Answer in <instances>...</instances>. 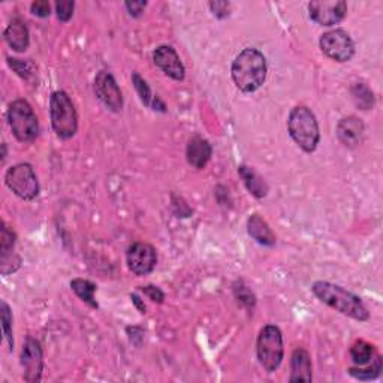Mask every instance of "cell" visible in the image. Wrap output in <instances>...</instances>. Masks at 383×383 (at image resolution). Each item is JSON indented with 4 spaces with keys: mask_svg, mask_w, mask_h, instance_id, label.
I'll use <instances>...</instances> for the list:
<instances>
[{
    "mask_svg": "<svg viewBox=\"0 0 383 383\" xmlns=\"http://www.w3.org/2000/svg\"><path fill=\"white\" fill-rule=\"evenodd\" d=\"M8 63L24 80H31L33 75V65L31 62H23L20 58H8Z\"/></svg>",
    "mask_w": 383,
    "mask_h": 383,
    "instance_id": "83f0119b",
    "label": "cell"
},
{
    "mask_svg": "<svg viewBox=\"0 0 383 383\" xmlns=\"http://www.w3.org/2000/svg\"><path fill=\"white\" fill-rule=\"evenodd\" d=\"M364 123L355 115L345 117L337 126V137L340 142L349 149H355L364 140Z\"/></svg>",
    "mask_w": 383,
    "mask_h": 383,
    "instance_id": "5bb4252c",
    "label": "cell"
},
{
    "mask_svg": "<svg viewBox=\"0 0 383 383\" xmlns=\"http://www.w3.org/2000/svg\"><path fill=\"white\" fill-rule=\"evenodd\" d=\"M140 290L144 293V295L149 297L153 303H157V304H162L165 301V293L162 292L157 286H153V285H147V286H141Z\"/></svg>",
    "mask_w": 383,
    "mask_h": 383,
    "instance_id": "f546056e",
    "label": "cell"
},
{
    "mask_svg": "<svg viewBox=\"0 0 383 383\" xmlns=\"http://www.w3.org/2000/svg\"><path fill=\"white\" fill-rule=\"evenodd\" d=\"M312 290L323 304L330 305L342 315L360 322H367L370 319V313H368L361 298L342 286L330 282H315Z\"/></svg>",
    "mask_w": 383,
    "mask_h": 383,
    "instance_id": "7a4b0ae2",
    "label": "cell"
},
{
    "mask_svg": "<svg viewBox=\"0 0 383 383\" xmlns=\"http://www.w3.org/2000/svg\"><path fill=\"white\" fill-rule=\"evenodd\" d=\"M376 349L373 345L358 340L350 347V358L357 365H367L376 358Z\"/></svg>",
    "mask_w": 383,
    "mask_h": 383,
    "instance_id": "603a6c76",
    "label": "cell"
},
{
    "mask_svg": "<svg viewBox=\"0 0 383 383\" xmlns=\"http://www.w3.org/2000/svg\"><path fill=\"white\" fill-rule=\"evenodd\" d=\"M210 9L213 12V16L216 19H226L229 16V11H231V5L228 2H211L210 5Z\"/></svg>",
    "mask_w": 383,
    "mask_h": 383,
    "instance_id": "1f68e13d",
    "label": "cell"
},
{
    "mask_svg": "<svg viewBox=\"0 0 383 383\" xmlns=\"http://www.w3.org/2000/svg\"><path fill=\"white\" fill-rule=\"evenodd\" d=\"M234 295L241 307L247 308V310H253L256 305V297L243 282H237L234 285Z\"/></svg>",
    "mask_w": 383,
    "mask_h": 383,
    "instance_id": "d4e9b609",
    "label": "cell"
},
{
    "mask_svg": "<svg viewBox=\"0 0 383 383\" xmlns=\"http://www.w3.org/2000/svg\"><path fill=\"white\" fill-rule=\"evenodd\" d=\"M6 186L24 201H33L39 195V183L33 168L28 164H19L8 169Z\"/></svg>",
    "mask_w": 383,
    "mask_h": 383,
    "instance_id": "52a82bcc",
    "label": "cell"
},
{
    "mask_svg": "<svg viewBox=\"0 0 383 383\" xmlns=\"http://www.w3.org/2000/svg\"><path fill=\"white\" fill-rule=\"evenodd\" d=\"M31 9L33 16L39 19H47L51 14V5L47 2V0H36V2L32 4Z\"/></svg>",
    "mask_w": 383,
    "mask_h": 383,
    "instance_id": "4dcf8cb0",
    "label": "cell"
},
{
    "mask_svg": "<svg viewBox=\"0 0 383 383\" xmlns=\"http://www.w3.org/2000/svg\"><path fill=\"white\" fill-rule=\"evenodd\" d=\"M21 367L24 370V380L28 383H38L42 379L43 355L39 342L28 337L21 352Z\"/></svg>",
    "mask_w": 383,
    "mask_h": 383,
    "instance_id": "7c38bea8",
    "label": "cell"
},
{
    "mask_svg": "<svg viewBox=\"0 0 383 383\" xmlns=\"http://www.w3.org/2000/svg\"><path fill=\"white\" fill-rule=\"evenodd\" d=\"M350 92H352L353 100H355V104L361 110H373V107L376 104V99H374L372 88L368 87L365 83H355L352 85Z\"/></svg>",
    "mask_w": 383,
    "mask_h": 383,
    "instance_id": "cb8c5ba5",
    "label": "cell"
},
{
    "mask_svg": "<svg viewBox=\"0 0 383 383\" xmlns=\"http://www.w3.org/2000/svg\"><path fill=\"white\" fill-rule=\"evenodd\" d=\"M73 8H75V4L70 2V0H61V2H56L57 19L63 23H68L73 16Z\"/></svg>",
    "mask_w": 383,
    "mask_h": 383,
    "instance_id": "f1b7e54d",
    "label": "cell"
},
{
    "mask_svg": "<svg viewBox=\"0 0 383 383\" xmlns=\"http://www.w3.org/2000/svg\"><path fill=\"white\" fill-rule=\"evenodd\" d=\"M125 6L132 17H140L147 6V2H126Z\"/></svg>",
    "mask_w": 383,
    "mask_h": 383,
    "instance_id": "d6a6232c",
    "label": "cell"
},
{
    "mask_svg": "<svg viewBox=\"0 0 383 383\" xmlns=\"http://www.w3.org/2000/svg\"><path fill=\"white\" fill-rule=\"evenodd\" d=\"M258 360L268 373H274L283 361V335L274 325L263 327L258 335Z\"/></svg>",
    "mask_w": 383,
    "mask_h": 383,
    "instance_id": "8992f818",
    "label": "cell"
},
{
    "mask_svg": "<svg viewBox=\"0 0 383 383\" xmlns=\"http://www.w3.org/2000/svg\"><path fill=\"white\" fill-rule=\"evenodd\" d=\"M247 232L256 243L265 247H273L276 244V235L270 225L259 214L250 216L247 220Z\"/></svg>",
    "mask_w": 383,
    "mask_h": 383,
    "instance_id": "ac0fdd59",
    "label": "cell"
},
{
    "mask_svg": "<svg viewBox=\"0 0 383 383\" xmlns=\"http://www.w3.org/2000/svg\"><path fill=\"white\" fill-rule=\"evenodd\" d=\"M232 80L243 93H253L267 80V61L256 48L243 50L232 63Z\"/></svg>",
    "mask_w": 383,
    "mask_h": 383,
    "instance_id": "6da1fadb",
    "label": "cell"
},
{
    "mask_svg": "<svg viewBox=\"0 0 383 383\" xmlns=\"http://www.w3.org/2000/svg\"><path fill=\"white\" fill-rule=\"evenodd\" d=\"M290 138L305 153H313L320 140L319 125L315 114L307 107H295L288 119Z\"/></svg>",
    "mask_w": 383,
    "mask_h": 383,
    "instance_id": "3957f363",
    "label": "cell"
},
{
    "mask_svg": "<svg viewBox=\"0 0 383 383\" xmlns=\"http://www.w3.org/2000/svg\"><path fill=\"white\" fill-rule=\"evenodd\" d=\"M290 382H312V360L305 349H295L290 360Z\"/></svg>",
    "mask_w": 383,
    "mask_h": 383,
    "instance_id": "2e32d148",
    "label": "cell"
},
{
    "mask_svg": "<svg viewBox=\"0 0 383 383\" xmlns=\"http://www.w3.org/2000/svg\"><path fill=\"white\" fill-rule=\"evenodd\" d=\"M127 267L135 276L150 274L156 263L157 255L153 246L147 243H134L127 248Z\"/></svg>",
    "mask_w": 383,
    "mask_h": 383,
    "instance_id": "8fae6325",
    "label": "cell"
},
{
    "mask_svg": "<svg viewBox=\"0 0 383 383\" xmlns=\"http://www.w3.org/2000/svg\"><path fill=\"white\" fill-rule=\"evenodd\" d=\"M238 174L243 179L247 190L252 194L255 198L261 199L268 195V184L265 182L262 177L253 169L247 165L238 167Z\"/></svg>",
    "mask_w": 383,
    "mask_h": 383,
    "instance_id": "d6986e66",
    "label": "cell"
},
{
    "mask_svg": "<svg viewBox=\"0 0 383 383\" xmlns=\"http://www.w3.org/2000/svg\"><path fill=\"white\" fill-rule=\"evenodd\" d=\"M130 300H132V303H134L135 304V307L138 308V312L140 313H142V315H145V312H147V307H145V304H144V301L137 295V293H132V295H130Z\"/></svg>",
    "mask_w": 383,
    "mask_h": 383,
    "instance_id": "836d02e7",
    "label": "cell"
},
{
    "mask_svg": "<svg viewBox=\"0 0 383 383\" xmlns=\"http://www.w3.org/2000/svg\"><path fill=\"white\" fill-rule=\"evenodd\" d=\"M310 19L320 26H334L345 20L347 14V4L343 0H315L308 4Z\"/></svg>",
    "mask_w": 383,
    "mask_h": 383,
    "instance_id": "9c48e42d",
    "label": "cell"
},
{
    "mask_svg": "<svg viewBox=\"0 0 383 383\" xmlns=\"http://www.w3.org/2000/svg\"><path fill=\"white\" fill-rule=\"evenodd\" d=\"M14 246H16V234L5 224H2V232H0V255H8L14 252Z\"/></svg>",
    "mask_w": 383,
    "mask_h": 383,
    "instance_id": "4316f807",
    "label": "cell"
},
{
    "mask_svg": "<svg viewBox=\"0 0 383 383\" xmlns=\"http://www.w3.org/2000/svg\"><path fill=\"white\" fill-rule=\"evenodd\" d=\"M72 290L77 293V297L87 303L92 308H98V303L95 300V292L98 290L96 285L92 283L90 280H84V278H73L70 282Z\"/></svg>",
    "mask_w": 383,
    "mask_h": 383,
    "instance_id": "7402d4cb",
    "label": "cell"
},
{
    "mask_svg": "<svg viewBox=\"0 0 383 383\" xmlns=\"http://www.w3.org/2000/svg\"><path fill=\"white\" fill-rule=\"evenodd\" d=\"M211 154L213 149L207 140H204L201 137H194L189 141L186 149V157L189 165L196 169H204L210 162Z\"/></svg>",
    "mask_w": 383,
    "mask_h": 383,
    "instance_id": "9a60e30c",
    "label": "cell"
},
{
    "mask_svg": "<svg viewBox=\"0 0 383 383\" xmlns=\"http://www.w3.org/2000/svg\"><path fill=\"white\" fill-rule=\"evenodd\" d=\"M8 122L12 129V134L20 142H31L39 134L38 117L24 99L14 100L8 110Z\"/></svg>",
    "mask_w": 383,
    "mask_h": 383,
    "instance_id": "5b68a950",
    "label": "cell"
},
{
    "mask_svg": "<svg viewBox=\"0 0 383 383\" xmlns=\"http://www.w3.org/2000/svg\"><path fill=\"white\" fill-rule=\"evenodd\" d=\"M51 125L56 135L62 140H69L78 130V115L70 98L66 92L57 90L50 99Z\"/></svg>",
    "mask_w": 383,
    "mask_h": 383,
    "instance_id": "277c9868",
    "label": "cell"
},
{
    "mask_svg": "<svg viewBox=\"0 0 383 383\" xmlns=\"http://www.w3.org/2000/svg\"><path fill=\"white\" fill-rule=\"evenodd\" d=\"M153 61H154V65L159 69L164 70L165 75H168L169 78L175 81L184 80L186 69L180 61L179 54H177V51L172 47L162 46L156 48V51L153 53Z\"/></svg>",
    "mask_w": 383,
    "mask_h": 383,
    "instance_id": "4fadbf2b",
    "label": "cell"
},
{
    "mask_svg": "<svg viewBox=\"0 0 383 383\" xmlns=\"http://www.w3.org/2000/svg\"><path fill=\"white\" fill-rule=\"evenodd\" d=\"M132 83H134V85L137 88V93H138L144 105L153 108L154 111L167 112V107H165L164 102H162L157 96H153L152 88L149 87V84H147V81L140 75L138 72L132 73Z\"/></svg>",
    "mask_w": 383,
    "mask_h": 383,
    "instance_id": "ffe728a7",
    "label": "cell"
},
{
    "mask_svg": "<svg viewBox=\"0 0 383 383\" xmlns=\"http://www.w3.org/2000/svg\"><path fill=\"white\" fill-rule=\"evenodd\" d=\"M319 46L323 54L338 63L349 62L355 54V43L343 28H335V31L323 33L320 36Z\"/></svg>",
    "mask_w": 383,
    "mask_h": 383,
    "instance_id": "ba28073f",
    "label": "cell"
},
{
    "mask_svg": "<svg viewBox=\"0 0 383 383\" xmlns=\"http://www.w3.org/2000/svg\"><path fill=\"white\" fill-rule=\"evenodd\" d=\"M383 368V360L380 355H376V358L367 365H357V367H350L349 368V374L352 377H355L362 382L368 380H374L380 376Z\"/></svg>",
    "mask_w": 383,
    "mask_h": 383,
    "instance_id": "44dd1931",
    "label": "cell"
},
{
    "mask_svg": "<svg viewBox=\"0 0 383 383\" xmlns=\"http://www.w3.org/2000/svg\"><path fill=\"white\" fill-rule=\"evenodd\" d=\"M5 39L14 51L19 53L26 51L28 48V43H31V39H28V28L26 23L20 19H14L6 27Z\"/></svg>",
    "mask_w": 383,
    "mask_h": 383,
    "instance_id": "e0dca14e",
    "label": "cell"
},
{
    "mask_svg": "<svg viewBox=\"0 0 383 383\" xmlns=\"http://www.w3.org/2000/svg\"><path fill=\"white\" fill-rule=\"evenodd\" d=\"M95 93L99 100L112 112H120L123 108V96L119 84L107 70H100L95 78Z\"/></svg>",
    "mask_w": 383,
    "mask_h": 383,
    "instance_id": "30bf717a",
    "label": "cell"
},
{
    "mask_svg": "<svg viewBox=\"0 0 383 383\" xmlns=\"http://www.w3.org/2000/svg\"><path fill=\"white\" fill-rule=\"evenodd\" d=\"M0 315H2V327H4V334H5V340L8 342L9 350L14 349V337H12V315L9 307L5 301L0 304Z\"/></svg>",
    "mask_w": 383,
    "mask_h": 383,
    "instance_id": "484cf974",
    "label": "cell"
}]
</instances>
